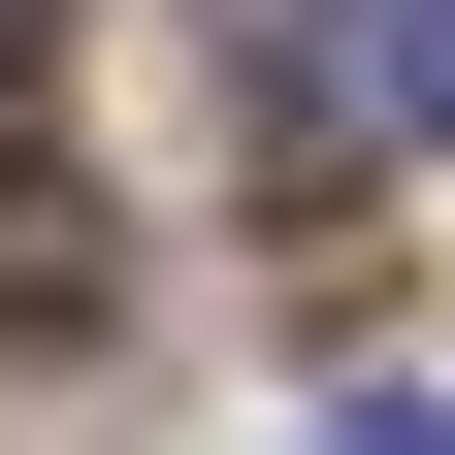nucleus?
<instances>
[{
  "label": "nucleus",
  "instance_id": "nucleus-1",
  "mask_svg": "<svg viewBox=\"0 0 455 455\" xmlns=\"http://www.w3.org/2000/svg\"><path fill=\"white\" fill-rule=\"evenodd\" d=\"M325 98L358 131H455V0H325Z\"/></svg>",
  "mask_w": 455,
  "mask_h": 455
},
{
  "label": "nucleus",
  "instance_id": "nucleus-2",
  "mask_svg": "<svg viewBox=\"0 0 455 455\" xmlns=\"http://www.w3.org/2000/svg\"><path fill=\"white\" fill-rule=\"evenodd\" d=\"M66 293H98V228H66V196H0V325H66Z\"/></svg>",
  "mask_w": 455,
  "mask_h": 455
},
{
  "label": "nucleus",
  "instance_id": "nucleus-3",
  "mask_svg": "<svg viewBox=\"0 0 455 455\" xmlns=\"http://www.w3.org/2000/svg\"><path fill=\"white\" fill-rule=\"evenodd\" d=\"M325 455H455V390H358V423H325Z\"/></svg>",
  "mask_w": 455,
  "mask_h": 455
},
{
  "label": "nucleus",
  "instance_id": "nucleus-4",
  "mask_svg": "<svg viewBox=\"0 0 455 455\" xmlns=\"http://www.w3.org/2000/svg\"><path fill=\"white\" fill-rule=\"evenodd\" d=\"M0 131H33V0H0Z\"/></svg>",
  "mask_w": 455,
  "mask_h": 455
}]
</instances>
